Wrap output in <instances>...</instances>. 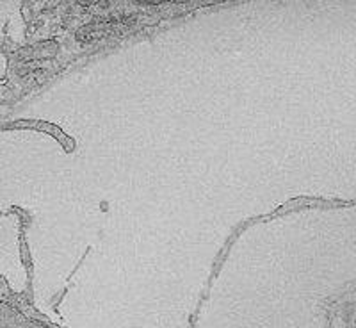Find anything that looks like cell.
I'll list each match as a JSON object with an SVG mask.
<instances>
[{"instance_id": "6da1fadb", "label": "cell", "mask_w": 356, "mask_h": 328, "mask_svg": "<svg viewBox=\"0 0 356 328\" xmlns=\"http://www.w3.org/2000/svg\"><path fill=\"white\" fill-rule=\"evenodd\" d=\"M0 328H7V327L4 325V323H0Z\"/></svg>"}]
</instances>
